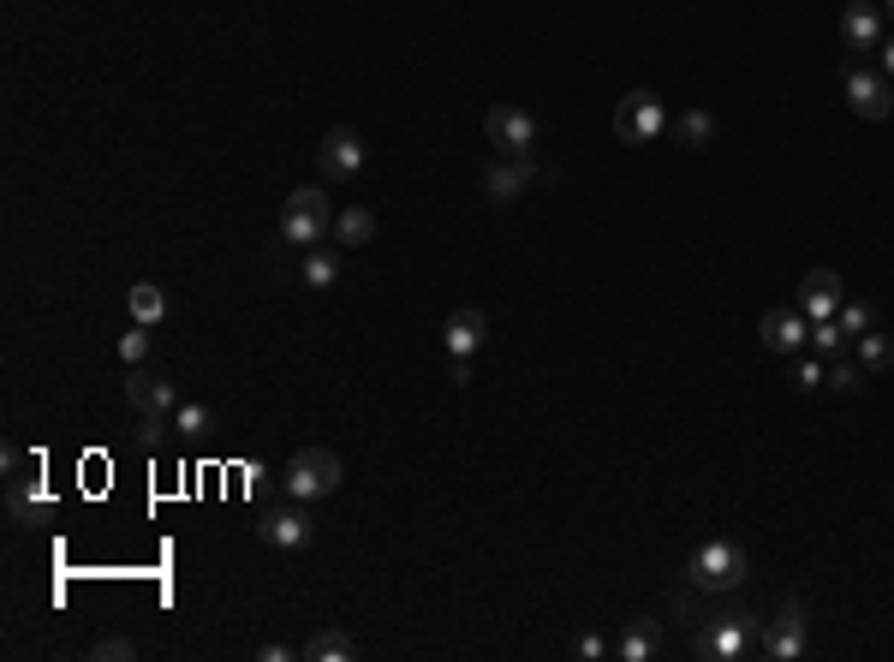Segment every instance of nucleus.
<instances>
[{
	"label": "nucleus",
	"instance_id": "18",
	"mask_svg": "<svg viewBox=\"0 0 894 662\" xmlns=\"http://www.w3.org/2000/svg\"><path fill=\"white\" fill-rule=\"evenodd\" d=\"M305 662H352L358 657V639H352V632H341V627H317L305 639V651H298Z\"/></svg>",
	"mask_w": 894,
	"mask_h": 662
},
{
	"label": "nucleus",
	"instance_id": "29",
	"mask_svg": "<svg viewBox=\"0 0 894 662\" xmlns=\"http://www.w3.org/2000/svg\"><path fill=\"white\" fill-rule=\"evenodd\" d=\"M793 388H823V353L817 358H799L793 353Z\"/></svg>",
	"mask_w": 894,
	"mask_h": 662
},
{
	"label": "nucleus",
	"instance_id": "6",
	"mask_svg": "<svg viewBox=\"0 0 894 662\" xmlns=\"http://www.w3.org/2000/svg\"><path fill=\"white\" fill-rule=\"evenodd\" d=\"M662 126H668V114H662V102L650 96V90H627V96H620V107H615L620 144H656Z\"/></svg>",
	"mask_w": 894,
	"mask_h": 662
},
{
	"label": "nucleus",
	"instance_id": "35",
	"mask_svg": "<svg viewBox=\"0 0 894 662\" xmlns=\"http://www.w3.org/2000/svg\"><path fill=\"white\" fill-rule=\"evenodd\" d=\"M889 12H894V0H889Z\"/></svg>",
	"mask_w": 894,
	"mask_h": 662
},
{
	"label": "nucleus",
	"instance_id": "27",
	"mask_svg": "<svg viewBox=\"0 0 894 662\" xmlns=\"http://www.w3.org/2000/svg\"><path fill=\"white\" fill-rule=\"evenodd\" d=\"M835 322H841V334H847V341H859L864 329H876V317H871V305H864V299H841V310H835Z\"/></svg>",
	"mask_w": 894,
	"mask_h": 662
},
{
	"label": "nucleus",
	"instance_id": "4",
	"mask_svg": "<svg viewBox=\"0 0 894 662\" xmlns=\"http://www.w3.org/2000/svg\"><path fill=\"white\" fill-rule=\"evenodd\" d=\"M745 573H752V561H745L740 544H703L692 561H686V579H692L698 591H740Z\"/></svg>",
	"mask_w": 894,
	"mask_h": 662
},
{
	"label": "nucleus",
	"instance_id": "16",
	"mask_svg": "<svg viewBox=\"0 0 894 662\" xmlns=\"http://www.w3.org/2000/svg\"><path fill=\"white\" fill-rule=\"evenodd\" d=\"M483 334H490V317H483L478 305H459L454 317H447L442 341H447V353H454V358H471L483 346Z\"/></svg>",
	"mask_w": 894,
	"mask_h": 662
},
{
	"label": "nucleus",
	"instance_id": "8",
	"mask_svg": "<svg viewBox=\"0 0 894 662\" xmlns=\"http://www.w3.org/2000/svg\"><path fill=\"white\" fill-rule=\"evenodd\" d=\"M483 132H490V144L501 156H531V144H537V119L525 114V107H513V102H495L490 119H483Z\"/></svg>",
	"mask_w": 894,
	"mask_h": 662
},
{
	"label": "nucleus",
	"instance_id": "25",
	"mask_svg": "<svg viewBox=\"0 0 894 662\" xmlns=\"http://www.w3.org/2000/svg\"><path fill=\"white\" fill-rule=\"evenodd\" d=\"M823 383H829L835 395H859L864 376H859V364H847L841 353H835V358H823Z\"/></svg>",
	"mask_w": 894,
	"mask_h": 662
},
{
	"label": "nucleus",
	"instance_id": "33",
	"mask_svg": "<svg viewBox=\"0 0 894 662\" xmlns=\"http://www.w3.org/2000/svg\"><path fill=\"white\" fill-rule=\"evenodd\" d=\"M603 651H608V639H596V632H585V639H578V657H585V662H596Z\"/></svg>",
	"mask_w": 894,
	"mask_h": 662
},
{
	"label": "nucleus",
	"instance_id": "3",
	"mask_svg": "<svg viewBox=\"0 0 894 662\" xmlns=\"http://www.w3.org/2000/svg\"><path fill=\"white\" fill-rule=\"evenodd\" d=\"M692 651H698L703 662H740L745 651H752V615H745V609H722V615H710V620L698 627Z\"/></svg>",
	"mask_w": 894,
	"mask_h": 662
},
{
	"label": "nucleus",
	"instance_id": "15",
	"mask_svg": "<svg viewBox=\"0 0 894 662\" xmlns=\"http://www.w3.org/2000/svg\"><path fill=\"white\" fill-rule=\"evenodd\" d=\"M799 651H805V609H799V603H781V615L769 620V632H764V657L793 662Z\"/></svg>",
	"mask_w": 894,
	"mask_h": 662
},
{
	"label": "nucleus",
	"instance_id": "32",
	"mask_svg": "<svg viewBox=\"0 0 894 662\" xmlns=\"http://www.w3.org/2000/svg\"><path fill=\"white\" fill-rule=\"evenodd\" d=\"M144 353H149V334H138V329L119 334V358H126V364H144Z\"/></svg>",
	"mask_w": 894,
	"mask_h": 662
},
{
	"label": "nucleus",
	"instance_id": "17",
	"mask_svg": "<svg viewBox=\"0 0 894 662\" xmlns=\"http://www.w3.org/2000/svg\"><path fill=\"white\" fill-rule=\"evenodd\" d=\"M531 156H501V161H490V173H483V185H490V204H513V197L531 185Z\"/></svg>",
	"mask_w": 894,
	"mask_h": 662
},
{
	"label": "nucleus",
	"instance_id": "22",
	"mask_svg": "<svg viewBox=\"0 0 894 662\" xmlns=\"http://www.w3.org/2000/svg\"><path fill=\"white\" fill-rule=\"evenodd\" d=\"M126 305H131V322H144V329H149V322H161V310H168L156 281H138V287L126 293Z\"/></svg>",
	"mask_w": 894,
	"mask_h": 662
},
{
	"label": "nucleus",
	"instance_id": "2",
	"mask_svg": "<svg viewBox=\"0 0 894 662\" xmlns=\"http://www.w3.org/2000/svg\"><path fill=\"white\" fill-rule=\"evenodd\" d=\"M280 483H287L293 502H322V495L341 490V454L334 448H298L287 459V471H280Z\"/></svg>",
	"mask_w": 894,
	"mask_h": 662
},
{
	"label": "nucleus",
	"instance_id": "34",
	"mask_svg": "<svg viewBox=\"0 0 894 662\" xmlns=\"http://www.w3.org/2000/svg\"><path fill=\"white\" fill-rule=\"evenodd\" d=\"M876 54H883V72L894 78V36H883V48H876Z\"/></svg>",
	"mask_w": 894,
	"mask_h": 662
},
{
	"label": "nucleus",
	"instance_id": "30",
	"mask_svg": "<svg viewBox=\"0 0 894 662\" xmlns=\"http://www.w3.org/2000/svg\"><path fill=\"white\" fill-rule=\"evenodd\" d=\"M90 657H96V662H131V657H138V644H131V639H96V651H90Z\"/></svg>",
	"mask_w": 894,
	"mask_h": 662
},
{
	"label": "nucleus",
	"instance_id": "7",
	"mask_svg": "<svg viewBox=\"0 0 894 662\" xmlns=\"http://www.w3.org/2000/svg\"><path fill=\"white\" fill-rule=\"evenodd\" d=\"M7 507H12V520L19 525H36L48 513V483H43V466H24L19 454L7 459Z\"/></svg>",
	"mask_w": 894,
	"mask_h": 662
},
{
	"label": "nucleus",
	"instance_id": "11",
	"mask_svg": "<svg viewBox=\"0 0 894 662\" xmlns=\"http://www.w3.org/2000/svg\"><path fill=\"white\" fill-rule=\"evenodd\" d=\"M841 43H847V60H864V54L883 48V7H871V0H847Z\"/></svg>",
	"mask_w": 894,
	"mask_h": 662
},
{
	"label": "nucleus",
	"instance_id": "20",
	"mask_svg": "<svg viewBox=\"0 0 894 662\" xmlns=\"http://www.w3.org/2000/svg\"><path fill=\"white\" fill-rule=\"evenodd\" d=\"M334 239H341V246H370V239H376V215L364 204L341 209V215H334Z\"/></svg>",
	"mask_w": 894,
	"mask_h": 662
},
{
	"label": "nucleus",
	"instance_id": "1",
	"mask_svg": "<svg viewBox=\"0 0 894 662\" xmlns=\"http://www.w3.org/2000/svg\"><path fill=\"white\" fill-rule=\"evenodd\" d=\"M280 239L298 251L322 246V239H334V204L322 185H298V192L287 197V209H280Z\"/></svg>",
	"mask_w": 894,
	"mask_h": 662
},
{
	"label": "nucleus",
	"instance_id": "24",
	"mask_svg": "<svg viewBox=\"0 0 894 662\" xmlns=\"http://www.w3.org/2000/svg\"><path fill=\"white\" fill-rule=\"evenodd\" d=\"M334 275H341V256L322 251V246H310L305 251V287H334Z\"/></svg>",
	"mask_w": 894,
	"mask_h": 662
},
{
	"label": "nucleus",
	"instance_id": "12",
	"mask_svg": "<svg viewBox=\"0 0 894 662\" xmlns=\"http://www.w3.org/2000/svg\"><path fill=\"white\" fill-rule=\"evenodd\" d=\"M126 407L138 412V418H173V383H168V376H156V370H138V364H131V376H126Z\"/></svg>",
	"mask_w": 894,
	"mask_h": 662
},
{
	"label": "nucleus",
	"instance_id": "23",
	"mask_svg": "<svg viewBox=\"0 0 894 662\" xmlns=\"http://www.w3.org/2000/svg\"><path fill=\"white\" fill-rule=\"evenodd\" d=\"M859 364H864V370H883V364H894V334L864 329L859 334Z\"/></svg>",
	"mask_w": 894,
	"mask_h": 662
},
{
	"label": "nucleus",
	"instance_id": "31",
	"mask_svg": "<svg viewBox=\"0 0 894 662\" xmlns=\"http://www.w3.org/2000/svg\"><path fill=\"white\" fill-rule=\"evenodd\" d=\"M168 430H173V418H144L138 442H144V448H161V436H168Z\"/></svg>",
	"mask_w": 894,
	"mask_h": 662
},
{
	"label": "nucleus",
	"instance_id": "26",
	"mask_svg": "<svg viewBox=\"0 0 894 662\" xmlns=\"http://www.w3.org/2000/svg\"><path fill=\"white\" fill-rule=\"evenodd\" d=\"M173 430H180V436H209V430H215V412L197 407V400H185V407H173Z\"/></svg>",
	"mask_w": 894,
	"mask_h": 662
},
{
	"label": "nucleus",
	"instance_id": "13",
	"mask_svg": "<svg viewBox=\"0 0 894 662\" xmlns=\"http://www.w3.org/2000/svg\"><path fill=\"white\" fill-rule=\"evenodd\" d=\"M310 513L305 507H275V513H263V525H256V537H263L268 549H305L310 544Z\"/></svg>",
	"mask_w": 894,
	"mask_h": 662
},
{
	"label": "nucleus",
	"instance_id": "9",
	"mask_svg": "<svg viewBox=\"0 0 894 662\" xmlns=\"http://www.w3.org/2000/svg\"><path fill=\"white\" fill-rule=\"evenodd\" d=\"M317 161H322V180H334V185H346V180H358V168H364V138L352 126H334V132H322V144H317Z\"/></svg>",
	"mask_w": 894,
	"mask_h": 662
},
{
	"label": "nucleus",
	"instance_id": "5",
	"mask_svg": "<svg viewBox=\"0 0 894 662\" xmlns=\"http://www.w3.org/2000/svg\"><path fill=\"white\" fill-rule=\"evenodd\" d=\"M847 107L859 119H889L894 114V78L871 72V66H859V60H847Z\"/></svg>",
	"mask_w": 894,
	"mask_h": 662
},
{
	"label": "nucleus",
	"instance_id": "21",
	"mask_svg": "<svg viewBox=\"0 0 894 662\" xmlns=\"http://www.w3.org/2000/svg\"><path fill=\"white\" fill-rule=\"evenodd\" d=\"M674 138H680V144H686V150H703V144H710V138H715V119H710V114H703V107H686V114H680V119H674Z\"/></svg>",
	"mask_w": 894,
	"mask_h": 662
},
{
	"label": "nucleus",
	"instance_id": "28",
	"mask_svg": "<svg viewBox=\"0 0 894 662\" xmlns=\"http://www.w3.org/2000/svg\"><path fill=\"white\" fill-rule=\"evenodd\" d=\"M811 346H817V353L823 358H835V353H841V346H847V334H841V322H811Z\"/></svg>",
	"mask_w": 894,
	"mask_h": 662
},
{
	"label": "nucleus",
	"instance_id": "19",
	"mask_svg": "<svg viewBox=\"0 0 894 662\" xmlns=\"http://www.w3.org/2000/svg\"><path fill=\"white\" fill-rule=\"evenodd\" d=\"M662 644V620H650V615H639V620H627V639H620V662H644L650 651Z\"/></svg>",
	"mask_w": 894,
	"mask_h": 662
},
{
	"label": "nucleus",
	"instance_id": "10",
	"mask_svg": "<svg viewBox=\"0 0 894 662\" xmlns=\"http://www.w3.org/2000/svg\"><path fill=\"white\" fill-rule=\"evenodd\" d=\"M757 334H764V346L769 353H805V341H811V317L799 305H776V310H764V322H757Z\"/></svg>",
	"mask_w": 894,
	"mask_h": 662
},
{
	"label": "nucleus",
	"instance_id": "14",
	"mask_svg": "<svg viewBox=\"0 0 894 662\" xmlns=\"http://www.w3.org/2000/svg\"><path fill=\"white\" fill-rule=\"evenodd\" d=\"M799 310H805L811 322H829L835 310H841V275H835V269H811V275L799 281Z\"/></svg>",
	"mask_w": 894,
	"mask_h": 662
}]
</instances>
